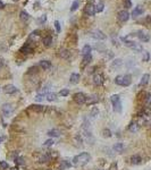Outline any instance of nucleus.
Instances as JSON below:
<instances>
[{"mask_svg": "<svg viewBox=\"0 0 151 170\" xmlns=\"http://www.w3.org/2000/svg\"><path fill=\"white\" fill-rule=\"evenodd\" d=\"M90 159H91V155L89 153L82 152V153H80V154L76 155V157L73 158V164L75 167H83L89 162Z\"/></svg>", "mask_w": 151, "mask_h": 170, "instance_id": "nucleus-1", "label": "nucleus"}, {"mask_svg": "<svg viewBox=\"0 0 151 170\" xmlns=\"http://www.w3.org/2000/svg\"><path fill=\"white\" fill-rule=\"evenodd\" d=\"M110 101H112L113 106H114V110L116 112L121 113L122 112V103H121V99H119V95L114 94L112 98H110Z\"/></svg>", "mask_w": 151, "mask_h": 170, "instance_id": "nucleus-2", "label": "nucleus"}, {"mask_svg": "<svg viewBox=\"0 0 151 170\" xmlns=\"http://www.w3.org/2000/svg\"><path fill=\"white\" fill-rule=\"evenodd\" d=\"M86 98L88 96L84 94V93L82 92H78V93H75L73 96V100L76 102L77 104H84L85 102H86Z\"/></svg>", "mask_w": 151, "mask_h": 170, "instance_id": "nucleus-3", "label": "nucleus"}, {"mask_svg": "<svg viewBox=\"0 0 151 170\" xmlns=\"http://www.w3.org/2000/svg\"><path fill=\"white\" fill-rule=\"evenodd\" d=\"M1 110H2V113H4L5 117H8V116L11 115V112H13L14 108H13V106H11L10 103H5L4 106H2Z\"/></svg>", "mask_w": 151, "mask_h": 170, "instance_id": "nucleus-4", "label": "nucleus"}, {"mask_svg": "<svg viewBox=\"0 0 151 170\" xmlns=\"http://www.w3.org/2000/svg\"><path fill=\"white\" fill-rule=\"evenodd\" d=\"M90 34H91V36H92L93 39H96V40H106L107 39L106 34H104L101 31H99V30L93 31V32H91Z\"/></svg>", "mask_w": 151, "mask_h": 170, "instance_id": "nucleus-5", "label": "nucleus"}, {"mask_svg": "<svg viewBox=\"0 0 151 170\" xmlns=\"http://www.w3.org/2000/svg\"><path fill=\"white\" fill-rule=\"evenodd\" d=\"M117 18L119 22H127L130 18V14L127 13V10H121L117 15Z\"/></svg>", "mask_w": 151, "mask_h": 170, "instance_id": "nucleus-6", "label": "nucleus"}, {"mask_svg": "<svg viewBox=\"0 0 151 170\" xmlns=\"http://www.w3.org/2000/svg\"><path fill=\"white\" fill-rule=\"evenodd\" d=\"M84 14L86 16H93L96 14V7L93 6V4H88L86 7L84 9Z\"/></svg>", "mask_w": 151, "mask_h": 170, "instance_id": "nucleus-7", "label": "nucleus"}, {"mask_svg": "<svg viewBox=\"0 0 151 170\" xmlns=\"http://www.w3.org/2000/svg\"><path fill=\"white\" fill-rule=\"evenodd\" d=\"M16 91H17V89L11 84H8L4 87V92L6 94H14V93H16Z\"/></svg>", "mask_w": 151, "mask_h": 170, "instance_id": "nucleus-8", "label": "nucleus"}, {"mask_svg": "<svg viewBox=\"0 0 151 170\" xmlns=\"http://www.w3.org/2000/svg\"><path fill=\"white\" fill-rule=\"evenodd\" d=\"M138 38L141 40L142 42H148L150 40V35L147 33H144L143 31H139L138 32Z\"/></svg>", "mask_w": 151, "mask_h": 170, "instance_id": "nucleus-9", "label": "nucleus"}, {"mask_svg": "<svg viewBox=\"0 0 151 170\" xmlns=\"http://www.w3.org/2000/svg\"><path fill=\"white\" fill-rule=\"evenodd\" d=\"M93 83L96 85H101L104 83V76H102L101 74H97V75H94V77H93Z\"/></svg>", "mask_w": 151, "mask_h": 170, "instance_id": "nucleus-10", "label": "nucleus"}, {"mask_svg": "<svg viewBox=\"0 0 151 170\" xmlns=\"http://www.w3.org/2000/svg\"><path fill=\"white\" fill-rule=\"evenodd\" d=\"M31 109L33 110V111L35 112H43L45 111V106H40V104H33V106H31Z\"/></svg>", "mask_w": 151, "mask_h": 170, "instance_id": "nucleus-11", "label": "nucleus"}, {"mask_svg": "<svg viewBox=\"0 0 151 170\" xmlns=\"http://www.w3.org/2000/svg\"><path fill=\"white\" fill-rule=\"evenodd\" d=\"M132 83V77L131 75H124L123 76V82H122V86H129Z\"/></svg>", "mask_w": 151, "mask_h": 170, "instance_id": "nucleus-12", "label": "nucleus"}, {"mask_svg": "<svg viewBox=\"0 0 151 170\" xmlns=\"http://www.w3.org/2000/svg\"><path fill=\"white\" fill-rule=\"evenodd\" d=\"M124 149H125V146H124V144L123 143H116L115 145L113 146V150L115 152H118V153H122L124 151Z\"/></svg>", "mask_w": 151, "mask_h": 170, "instance_id": "nucleus-13", "label": "nucleus"}, {"mask_svg": "<svg viewBox=\"0 0 151 170\" xmlns=\"http://www.w3.org/2000/svg\"><path fill=\"white\" fill-rule=\"evenodd\" d=\"M142 14H143V8H142L141 6H138V7L132 11V16L134 17V18H135V17H138V16H140V15H142Z\"/></svg>", "mask_w": 151, "mask_h": 170, "instance_id": "nucleus-14", "label": "nucleus"}, {"mask_svg": "<svg viewBox=\"0 0 151 170\" xmlns=\"http://www.w3.org/2000/svg\"><path fill=\"white\" fill-rule=\"evenodd\" d=\"M69 82L72 84H77L80 82V75L78 74H76V73H73L72 75H70V77H69Z\"/></svg>", "mask_w": 151, "mask_h": 170, "instance_id": "nucleus-15", "label": "nucleus"}, {"mask_svg": "<svg viewBox=\"0 0 151 170\" xmlns=\"http://www.w3.org/2000/svg\"><path fill=\"white\" fill-rule=\"evenodd\" d=\"M122 64H123L122 59H115V60L112 62V66H110V68H112V69H117V68H119L122 66Z\"/></svg>", "mask_w": 151, "mask_h": 170, "instance_id": "nucleus-16", "label": "nucleus"}, {"mask_svg": "<svg viewBox=\"0 0 151 170\" xmlns=\"http://www.w3.org/2000/svg\"><path fill=\"white\" fill-rule=\"evenodd\" d=\"M40 67H41L42 69L47 70V69H49V68L51 67V62L49 60H41V61H40Z\"/></svg>", "mask_w": 151, "mask_h": 170, "instance_id": "nucleus-17", "label": "nucleus"}, {"mask_svg": "<svg viewBox=\"0 0 151 170\" xmlns=\"http://www.w3.org/2000/svg\"><path fill=\"white\" fill-rule=\"evenodd\" d=\"M141 162H142V158L140 157V155L135 154V155H133V157L131 158V163L132 164H140Z\"/></svg>", "mask_w": 151, "mask_h": 170, "instance_id": "nucleus-18", "label": "nucleus"}, {"mask_svg": "<svg viewBox=\"0 0 151 170\" xmlns=\"http://www.w3.org/2000/svg\"><path fill=\"white\" fill-rule=\"evenodd\" d=\"M99 101V98L97 95H92V96H89V98H86V102L85 103L88 104H94L97 102Z\"/></svg>", "mask_w": 151, "mask_h": 170, "instance_id": "nucleus-19", "label": "nucleus"}, {"mask_svg": "<svg viewBox=\"0 0 151 170\" xmlns=\"http://www.w3.org/2000/svg\"><path fill=\"white\" fill-rule=\"evenodd\" d=\"M92 60V56L90 55H86V56H83V62H82V68H84L88 64H90V61Z\"/></svg>", "mask_w": 151, "mask_h": 170, "instance_id": "nucleus-20", "label": "nucleus"}, {"mask_svg": "<svg viewBox=\"0 0 151 170\" xmlns=\"http://www.w3.org/2000/svg\"><path fill=\"white\" fill-rule=\"evenodd\" d=\"M149 78H150V75H149V74H144V75L142 76V78H141L140 86H144V85H147L148 82H149Z\"/></svg>", "mask_w": 151, "mask_h": 170, "instance_id": "nucleus-21", "label": "nucleus"}, {"mask_svg": "<svg viewBox=\"0 0 151 170\" xmlns=\"http://www.w3.org/2000/svg\"><path fill=\"white\" fill-rule=\"evenodd\" d=\"M47 134L49 135L50 137H59V136H60V132H59L58 129H50Z\"/></svg>", "mask_w": 151, "mask_h": 170, "instance_id": "nucleus-22", "label": "nucleus"}, {"mask_svg": "<svg viewBox=\"0 0 151 170\" xmlns=\"http://www.w3.org/2000/svg\"><path fill=\"white\" fill-rule=\"evenodd\" d=\"M45 99L50 102L57 101V94L56 93H47V94H45Z\"/></svg>", "mask_w": 151, "mask_h": 170, "instance_id": "nucleus-23", "label": "nucleus"}, {"mask_svg": "<svg viewBox=\"0 0 151 170\" xmlns=\"http://www.w3.org/2000/svg\"><path fill=\"white\" fill-rule=\"evenodd\" d=\"M70 167H72V163H70L69 161H67V160L61 161V163H60V170H65V169H67V168H70Z\"/></svg>", "mask_w": 151, "mask_h": 170, "instance_id": "nucleus-24", "label": "nucleus"}, {"mask_svg": "<svg viewBox=\"0 0 151 170\" xmlns=\"http://www.w3.org/2000/svg\"><path fill=\"white\" fill-rule=\"evenodd\" d=\"M19 52H22V53H31V52H32V48H31L28 44H25L24 47L21 48Z\"/></svg>", "mask_w": 151, "mask_h": 170, "instance_id": "nucleus-25", "label": "nucleus"}, {"mask_svg": "<svg viewBox=\"0 0 151 170\" xmlns=\"http://www.w3.org/2000/svg\"><path fill=\"white\" fill-rule=\"evenodd\" d=\"M60 57L64 59H69L70 58V52L67 49H62L60 51Z\"/></svg>", "mask_w": 151, "mask_h": 170, "instance_id": "nucleus-26", "label": "nucleus"}, {"mask_svg": "<svg viewBox=\"0 0 151 170\" xmlns=\"http://www.w3.org/2000/svg\"><path fill=\"white\" fill-rule=\"evenodd\" d=\"M19 17H21V19L23 22H26L30 19V15H28V13H26L25 10H23L21 11V14H19Z\"/></svg>", "mask_w": 151, "mask_h": 170, "instance_id": "nucleus-27", "label": "nucleus"}, {"mask_svg": "<svg viewBox=\"0 0 151 170\" xmlns=\"http://www.w3.org/2000/svg\"><path fill=\"white\" fill-rule=\"evenodd\" d=\"M91 50H92V48L90 47L89 44H86V45H84L83 47V49H82V55L83 56H86V55H90V52H91Z\"/></svg>", "mask_w": 151, "mask_h": 170, "instance_id": "nucleus-28", "label": "nucleus"}, {"mask_svg": "<svg viewBox=\"0 0 151 170\" xmlns=\"http://www.w3.org/2000/svg\"><path fill=\"white\" fill-rule=\"evenodd\" d=\"M50 154H47V153H45V154H42L41 157H40V159H39V161L41 163H44V162H48V161L50 160Z\"/></svg>", "mask_w": 151, "mask_h": 170, "instance_id": "nucleus-29", "label": "nucleus"}, {"mask_svg": "<svg viewBox=\"0 0 151 170\" xmlns=\"http://www.w3.org/2000/svg\"><path fill=\"white\" fill-rule=\"evenodd\" d=\"M129 129H130V132H132V133H136V132L139 130V124H136V123H131Z\"/></svg>", "mask_w": 151, "mask_h": 170, "instance_id": "nucleus-30", "label": "nucleus"}, {"mask_svg": "<svg viewBox=\"0 0 151 170\" xmlns=\"http://www.w3.org/2000/svg\"><path fill=\"white\" fill-rule=\"evenodd\" d=\"M131 49H133L135 52H141V51H142V45L140 43H136V42H134V44H133V47L131 48Z\"/></svg>", "mask_w": 151, "mask_h": 170, "instance_id": "nucleus-31", "label": "nucleus"}, {"mask_svg": "<svg viewBox=\"0 0 151 170\" xmlns=\"http://www.w3.org/2000/svg\"><path fill=\"white\" fill-rule=\"evenodd\" d=\"M90 116L91 117H97V116H99V109L97 107H92V109H91L90 111Z\"/></svg>", "mask_w": 151, "mask_h": 170, "instance_id": "nucleus-32", "label": "nucleus"}, {"mask_svg": "<svg viewBox=\"0 0 151 170\" xmlns=\"http://www.w3.org/2000/svg\"><path fill=\"white\" fill-rule=\"evenodd\" d=\"M51 42H52V39H51V36H45L43 39V44L44 47H50L51 45Z\"/></svg>", "mask_w": 151, "mask_h": 170, "instance_id": "nucleus-33", "label": "nucleus"}, {"mask_svg": "<svg viewBox=\"0 0 151 170\" xmlns=\"http://www.w3.org/2000/svg\"><path fill=\"white\" fill-rule=\"evenodd\" d=\"M102 136H104V137H106V138L110 137V136H112V130L108 129V128H105L104 130H102Z\"/></svg>", "mask_w": 151, "mask_h": 170, "instance_id": "nucleus-34", "label": "nucleus"}, {"mask_svg": "<svg viewBox=\"0 0 151 170\" xmlns=\"http://www.w3.org/2000/svg\"><path fill=\"white\" fill-rule=\"evenodd\" d=\"M8 169V163L6 161H0V170H7Z\"/></svg>", "mask_w": 151, "mask_h": 170, "instance_id": "nucleus-35", "label": "nucleus"}, {"mask_svg": "<svg viewBox=\"0 0 151 170\" xmlns=\"http://www.w3.org/2000/svg\"><path fill=\"white\" fill-rule=\"evenodd\" d=\"M78 5H80V1H77V0H76V1H74L73 5H72V7H70V11H75L78 8Z\"/></svg>", "mask_w": 151, "mask_h": 170, "instance_id": "nucleus-36", "label": "nucleus"}, {"mask_svg": "<svg viewBox=\"0 0 151 170\" xmlns=\"http://www.w3.org/2000/svg\"><path fill=\"white\" fill-rule=\"evenodd\" d=\"M122 82H123V76L122 75H118L117 77L115 78V83L117 85H122Z\"/></svg>", "mask_w": 151, "mask_h": 170, "instance_id": "nucleus-37", "label": "nucleus"}, {"mask_svg": "<svg viewBox=\"0 0 151 170\" xmlns=\"http://www.w3.org/2000/svg\"><path fill=\"white\" fill-rule=\"evenodd\" d=\"M104 10V4L102 2H99L98 5H97V7H96V11H98V13H100V11Z\"/></svg>", "mask_w": 151, "mask_h": 170, "instance_id": "nucleus-38", "label": "nucleus"}, {"mask_svg": "<svg viewBox=\"0 0 151 170\" xmlns=\"http://www.w3.org/2000/svg\"><path fill=\"white\" fill-rule=\"evenodd\" d=\"M44 98H45V95H44V94H38V95L35 96V101L41 102V101H43V100H44Z\"/></svg>", "mask_w": 151, "mask_h": 170, "instance_id": "nucleus-39", "label": "nucleus"}, {"mask_svg": "<svg viewBox=\"0 0 151 170\" xmlns=\"http://www.w3.org/2000/svg\"><path fill=\"white\" fill-rule=\"evenodd\" d=\"M15 163L18 164V166H21V164L24 163V160H23V158H21V157H17V158H15Z\"/></svg>", "mask_w": 151, "mask_h": 170, "instance_id": "nucleus-40", "label": "nucleus"}, {"mask_svg": "<svg viewBox=\"0 0 151 170\" xmlns=\"http://www.w3.org/2000/svg\"><path fill=\"white\" fill-rule=\"evenodd\" d=\"M53 143H55V142H53V140H52V138H50V140H47V141L44 142V146H45V147H49V146L52 145Z\"/></svg>", "mask_w": 151, "mask_h": 170, "instance_id": "nucleus-41", "label": "nucleus"}, {"mask_svg": "<svg viewBox=\"0 0 151 170\" xmlns=\"http://www.w3.org/2000/svg\"><path fill=\"white\" fill-rule=\"evenodd\" d=\"M150 59V53L148 52V51H144L143 53V61H149Z\"/></svg>", "mask_w": 151, "mask_h": 170, "instance_id": "nucleus-42", "label": "nucleus"}, {"mask_svg": "<svg viewBox=\"0 0 151 170\" xmlns=\"http://www.w3.org/2000/svg\"><path fill=\"white\" fill-rule=\"evenodd\" d=\"M68 94H69V91L68 90H61L60 92H59V95L60 96H67Z\"/></svg>", "mask_w": 151, "mask_h": 170, "instance_id": "nucleus-43", "label": "nucleus"}, {"mask_svg": "<svg viewBox=\"0 0 151 170\" xmlns=\"http://www.w3.org/2000/svg\"><path fill=\"white\" fill-rule=\"evenodd\" d=\"M55 27H56V31H57V32H60V24H59V22L58 21H56L55 22Z\"/></svg>", "mask_w": 151, "mask_h": 170, "instance_id": "nucleus-44", "label": "nucleus"}, {"mask_svg": "<svg viewBox=\"0 0 151 170\" xmlns=\"http://www.w3.org/2000/svg\"><path fill=\"white\" fill-rule=\"evenodd\" d=\"M146 102H147V104H151V94H150V93H148V94H147Z\"/></svg>", "mask_w": 151, "mask_h": 170, "instance_id": "nucleus-45", "label": "nucleus"}, {"mask_svg": "<svg viewBox=\"0 0 151 170\" xmlns=\"http://www.w3.org/2000/svg\"><path fill=\"white\" fill-rule=\"evenodd\" d=\"M114 57V55H113V52L112 51H107V53H106V58H108V59H112Z\"/></svg>", "mask_w": 151, "mask_h": 170, "instance_id": "nucleus-46", "label": "nucleus"}, {"mask_svg": "<svg viewBox=\"0 0 151 170\" xmlns=\"http://www.w3.org/2000/svg\"><path fill=\"white\" fill-rule=\"evenodd\" d=\"M125 6H126V8H130L131 6H132V2H131V0H125Z\"/></svg>", "mask_w": 151, "mask_h": 170, "instance_id": "nucleus-47", "label": "nucleus"}, {"mask_svg": "<svg viewBox=\"0 0 151 170\" xmlns=\"http://www.w3.org/2000/svg\"><path fill=\"white\" fill-rule=\"evenodd\" d=\"M45 19H47V17H45V15H43V16L41 17V19H40V22H41V23H44Z\"/></svg>", "mask_w": 151, "mask_h": 170, "instance_id": "nucleus-48", "label": "nucleus"}, {"mask_svg": "<svg viewBox=\"0 0 151 170\" xmlns=\"http://www.w3.org/2000/svg\"><path fill=\"white\" fill-rule=\"evenodd\" d=\"M2 67H4V59L0 58V69H1Z\"/></svg>", "mask_w": 151, "mask_h": 170, "instance_id": "nucleus-49", "label": "nucleus"}, {"mask_svg": "<svg viewBox=\"0 0 151 170\" xmlns=\"http://www.w3.org/2000/svg\"><path fill=\"white\" fill-rule=\"evenodd\" d=\"M2 8H5V4L1 1V0H0V9H2Z\"/></svg>", "mask_w": 151, "mask_h": 170, "instance_id": "nucleus-50", "label": "nucleus"}, {"mask_svg": "<svg viewBox=\"0 0 151 170\" xmlns=\"http://www.w3.org/2000/svg\"><path fill=\"white\" fill-rule=\"evenodd\" d=\"M4 140H5V138H4V137H2V136H0V143H1V142H2V141H4Z\"/></svg>", "mask_w": 151, "mask_h": 170, "instance_id": "nucleus-51", "label": "nucleus"}, {"mask_svg": "<svg viewBox=\"0 0 151 170\" xmlns=\"http://www.w3.org/2000/svg\"><path fill=\"white\" fill-rule=\"evenodd\" d=\"M14 1H17V0H14Z\"/></svg>", "mask_w": 151, "mask_h": 170, "instance_id": "nucleus-52", "label": "nucleus"}, {"mask_svg": "<svg viewBox=\"0 0 151 170\" xmlns=\"http://www.w3.org/2000/svg\"><path fill=\"white\" fill-rule=\"evenodd\" d=\"M98 170H99V169H98Z\"/></svg>", "mask_w": 151, "mask_h": 170, "instance_id": "nucleus-53", "label": "nucleus"}]
</instances>
